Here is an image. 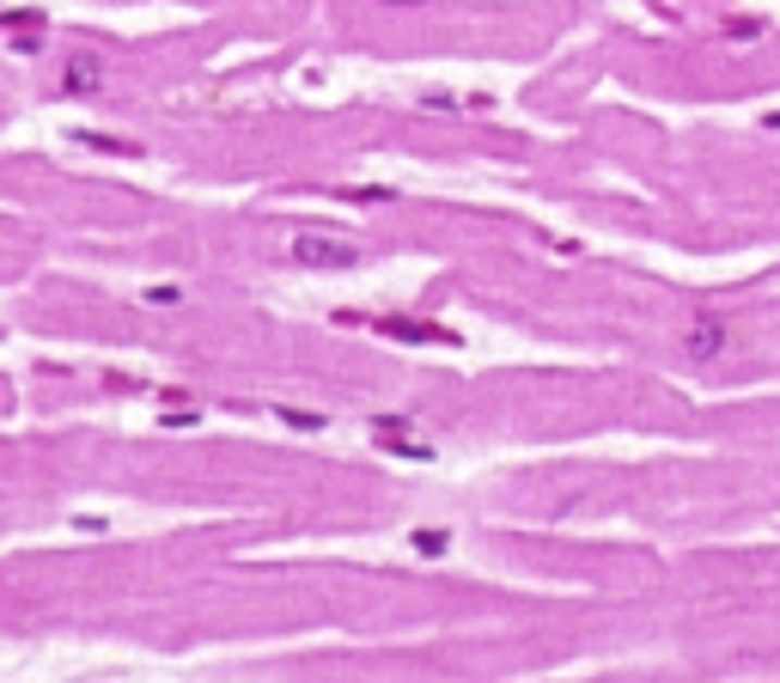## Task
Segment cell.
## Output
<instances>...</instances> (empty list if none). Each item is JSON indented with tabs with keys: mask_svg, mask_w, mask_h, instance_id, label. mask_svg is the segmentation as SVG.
I'll return each instance as SVG.
<instances>
[{
	"mask_svg": "<svg viewBox=\"0 0 780 683\" xmlns=\"http://www.w3.org/2000/svg\"><path fill=\"white\" fill-rule=\"evenodd\" d=\"M293 257L311 269H354L360 263V245H348V238H323V233H299L293 238Z\"/></svg>",
	"mask_w": 780,
	"mask_h": 683,
	"instance_id": "cell-1",
	"label": "cell"
},
{
	"mask_svg": "<svg viewBox=\"0 0 780 683\" xmlns=\"http://www.w3.org/2000/svg\"><path fill=\"white\" fill-rule=\"evenodd\" d=\"M98 79H104V62H98V55H74L67 74H62V92L67 98H86V92H98Z\"/></svg>",
	"mask_w": 780,
	"mask_h": 683,
	"instance_id": "cell-2",
	"label": "cell"
},
{
	"mask_svg": "<svg viewBox=\"0 0 780 683\" xmlns=\"http://www.w3.org/2000/svg\"><path fill=\"white\" fill-rule=\"evenodd\" d=\"M372 330H384V336H397V342H458L451 330H439V324H409V318H379Z\"/></svg>",
	"mask_w": 780,
	"mask_h": 683,
	"instance_id": "cell-3",
	"label": "cell"
},
{
	"mask_svg": "<svg viewBox=\"0 0 780 683\" xmlns=\"http://www.w3.org/2000/svg\"><path fill=\"white\" fill-rule=\"evenodd\" d=\"M689 355H695V360L726 355V324H719V318H702V324L689 330Z\"/></svg>",
	"mask_w": 780,
	"mask_h": 683,
	"instance_id": "cell-4",
	"label": "cell"
},
{
	"mask_svg": "<svg viewBox=\"0 0 780 683\" xmlns=\"http://www.w3.org/2000/svg\"><path fill=\"white\" fill-rule=\"evenodd\" d=\"M384 7H414V0H384Z\"/></svg>",
	"mask_w": 780,
	"mask_h": 683,
	"instance_id": "cell-5",
	"label": "cell"
},
{
	"mask_svg": "<svg viewBox=\"0 0 780 683\" xmlns=\"http://www.w3.org/2000/svg\"><path fill=\"white\" fill-rule=\"evenodd\" d=\"M768 128H780V110H775V116H768Z\"/></svg>",
	"mask_w": 780,
	"mask_h": 683,
	"instance_id": "cell-6",
	"label": "cell"
}]
</instances>
